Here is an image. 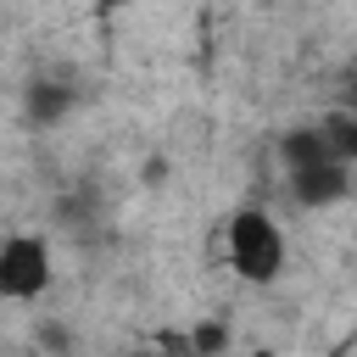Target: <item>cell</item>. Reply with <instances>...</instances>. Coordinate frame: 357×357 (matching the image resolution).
<instances>
[{
  "label": "cell",
  "instance_id": "6da1fadb",
  "mask_svg": "<svg viewBox=\"0 0 357 357\" xmlns=\"http://www.w3.org/2000/svg\"><path fill=\"white\" fill-rule=\"evenodd\" d=\"M229 268L240 279H251V284L279 279V268H284V234H279V223L262 206H245V212L229 218Z\"/></svg>",
  "mask_w": 357,
  "mask_h": 357
},
{
  "label": "cell",
  "instance_id": "7a4b0ae2",
  "mask_svg": "<svg viewBox=\"0 0 357 357\" xmlns=\"http://www.w3.org/2000/svg\"><path fill=\"white\" fill-rule=\"evenodd\" d=\"M45 290H50V245L39 234L0 240V296L6 301H33Z\"/></svg>",
  "mask_w": 357,
  "mask_h": 357
},
{
  "label": "cell",
  "instance_id": "3957f363",
  "mask_svg": "<svg viewBox=\"0 0 357 357\" xmlns=\"http://www.w3.org/2000/svg\"><path fill=\"white\" fill-rule=\"evenodd\" d=\"M290 190L301 206H335L351 195V178H346V162H312V167L290 173Z\"/></svg>",
  "mask_w": 357,
  "mask_h": 357
},
{
  "label": "cell",
  "instance_id": "277c9868",
  "mask_svg": "<svg viewBox=\"0 0 357 357\" xmlns=\"http://www.w3.org/2000/svg\"><path fill=\"white\" fill-rule=\"evenodd\" d=\"M324 134H329V151L351 167L357 162V112H340V117H329L324 123Z\"/></svg>",
  "mask_w": 357,
  "mask_h": 357
},
{
  "label": "cell",
  "instance_id": "5b68a950",
  "mask_svg": "<svg viewBox=\"0 0 357 357\" xmlns=\"http://www.w3.org/2000/svg\"><path fill=\"white\" fill-rule=\"evenodd\" d=\"M190 335H195V351L201 357H223L229 351V324L223 318H201V324H190Z\"/></svg>",
  "mask_w": 357,
  "mask_h": 357
},
{
  "label": "cell",
  "instance_id": "8992f818",
  "mask_svg": "<svg viewBox=\"0 0 357 357\" xmlns=\"http://www.w3.org/2000/svg\"><path fill=\"white\" fill-rule=\"evenodd\" d=\"M61 106H67V95H61L56 84H39V89H33V117H56Z\"/></svg>",
  "mask_w": 357,
  "mask_h": 357
},
{
  "label": "cell",
  "instance_id": "52a82bcc",
  "mask_svg": "<svg viewBox=\"0 0 357 357\" xmlns=\"http://www.w3.org/2000/svg\"><path fill=\"white\" fill-rule=\"evenodd\" d=\"M95 6H100V11H123L128 0H95Z\"/></svg>",
  "mask_w": 357,
  "mask_h": 357
},
{
  "label": "cell",
  "instance_id": "ba28073f",
  "mask_svg": "<svg viewBox=\"0 0 357 357\" xmlns=\"http://www.w3.org/2000/svg\"><path fill=\"white\" fill-rule=\"evenodd\" d=\"M245 357H279V351H268V346H257V351H245Z\"/></svg>",
  "mask_w": 357,
  "mask_h": 357
},
{
  "label": "cell",
  "instance_id": "9c48e42d",
  "mask_svg": "<svg viewBox=\"0 0 357 357\" xmlns=\"http://www.w3.org/2000/svg\"><path fill=\"white\" fill-rule=\"evenodd\" d=\"M324 357H351V346H335V351H324Z\"/></svg>",
  "mask_w": 357,
  "mask_h": 357
},
{
  "label": "cell",
  "instance_id": "30bf717a",
  "mask_svg": "<svg viewBox=\"0 0 357 357\" xmlns=\"http://www.w3.org/2000/svg\"><path fill=\"white\" fill-rule=\"evenodd\" d=\"M128 357H156V351H128Z\"/></svg>",
  "mask_w": 357,
  "mask_h": 357
}]
</instances>
